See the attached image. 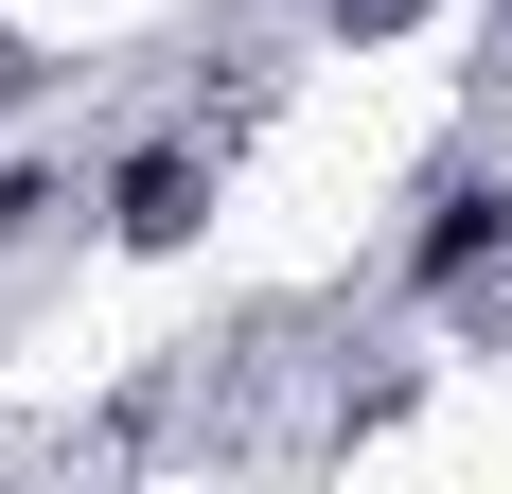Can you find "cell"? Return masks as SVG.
<instances>
[{
    "mask_svg": "<svg viewBox=\"0 0 512 494\" xmlns=\"http://www.w3.org/2000/svg\"><path fill=\"white\" fill-rule=\"evenodd\" d=\"M495 230H512V195H477V177H460V195L424 212V283H460V265H477V247H495Z\"/></svg>",
    "mask_w": 512,
    "mask_h": 494,
    "instance_id": "obj_1",
    "label": "cell"
},
{
    "mask_svg": "<svg viewBox=\"0 0 512 494\" xmlns=\"http://www.w3.org/2000/svg\"><path fill=\"white\" fill-rule=\"evenodd\" d=\"M195 230V159H142V177H124V247H177Z\"/></svg>",
    "mask_w": 512,
    "mask_h": 494,
    "instance_id": "obj_2",
    "label": "cell"
},
{
    "mask_svg": "<svg viewBox=\"0 0 512 494\" xmlns=\"http://www.w3.org/2000/svg\"><path fill=\"white\" fill-rule=\"evenodd\" d=\"M336 18H354V36H389V18H407V0H336Z\"/></svg>",
    "mask_w": 512,
    "mask_h": 494,
    "instance_id": "obj_3",
    "label": "cell"
}]
</instances>
